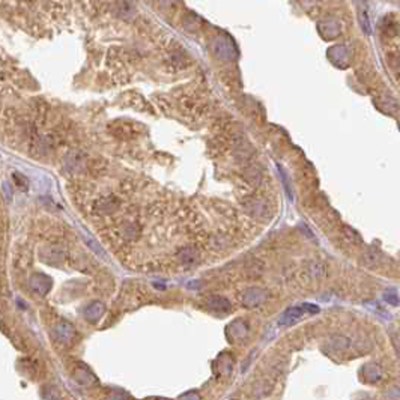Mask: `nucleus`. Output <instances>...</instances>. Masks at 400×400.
I'll return each mask as SVG.
<instances>
[{
  "instance_id": "f257e3e1",
  "label": "nucleus",
  "mask_w": 400,
  "mask_h": 400,
  "mask_svg": "<svg viewBox=\"0 0 400 400\" xmlns=\"http://www.w3.org/2000/svg\"><path fill=\"white\" fill-rule=\"evenodd\" d=\"M119 12H122L125 17H128V15H133L135 12V9H134L131 2H128V0H122L120 5H119Z\"/></svg>"
}]
</instances>
